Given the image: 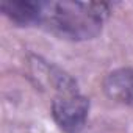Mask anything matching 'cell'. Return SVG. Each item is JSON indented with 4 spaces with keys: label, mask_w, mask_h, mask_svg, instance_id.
I'll return each instance as SVG.
<instances>
[{
    "label": "cell",
    "mask_w": 133,
    "mask_h": 133,
    "mask_svg": "<svg viewBox=\"0 0 133 133\" xmlns=\"http://www.w3.org/2000/svg\"><path fill=\"white\" fill-rule=\"evenodd\" d=\"M110 14L102 2H39V21L45 30L68 41L96 38Z\"/></svg>",
    "instance_id": "obj_1"
},
{
    "label": "cell",
    "mask_w": 133,
    "mask_h": 133,
    "mask_svg": "<svg viewBox=\"0 0 133 133\" xmlns=\"http://www.w3.org/2000/svg\"><path fill=\"white\" fill-rule=\"evenodd\" d=\"M89 114V100L77 91L59 92L52 102V116L64 133H78Z\"/></svg>",
    "instance_id": "obj_2"
},
{
    "label": "cell",
    "mask_w": 133,
    "mask_h": 133,
    "mask_svg": "<svg viewBox=\"0 0 133 133\" xmlns=\"http://www.w3.org/2000/svg\"><path fill=\"white\" fill-rule=\"evenodd\" d=\"M103 91L111 100L133 107V69L122 68L110 72L103 80Z\"/></svg>",
    "instance_id": "obj_3"
},
{
    "label": "cell",
    "mask_w": 133,
    "mask_h": 133,
    "mask_svg": "<svg viewBox=\"0 0 133 133\" xmlns=\"http://www.w3.org/2000/svg\"><path fill=\"white\" fill-rule=\"evenodd\" d=\"M2 13L16 25H38L39 2L33 0H2Z\"/></svg>",
    "instance_id": "obj_4"
}]
</instances>
